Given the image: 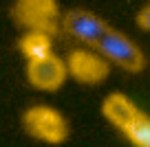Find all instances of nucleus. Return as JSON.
<instances>
[{
    "instance_id": "obj_2",
    "label": "nucleus",
    "mask_w": 150,
    "mask_h": 147,
    "mask_svg": "<svg viewBox=\"0 0 150 147\" xmlns=\"http://www.w3.org/2000/svg\"><path fill=\"white\" fill-rule=\"evenodd\" d=\"M95 51L108 62L115 64L119 68L128 70V73H139L146 64V57L141 53V48L130 40L128 35H124L117 29H110L102 35V40L95 44Z\"/></svg>"
},
{
    "instance_id": "obj_5",
    "label": "nucleus",
    "mask_w": 150,
    "mask_h": 147,
    "mask_svg": "<svg viewBox=\"0 0 150 147\" xmlns=\"http://www.w3.org/2000/svg\"><path fill=\"white\" fill-rule=\"evenodd\" d=\"M27 77L38 90H57L64 83V79L69 77V68H66V62L53 53L42 60L29 62Z\"/></svg>"
},
{
    "instance_id": "obj_9",
    "label": "nucleus",
    "mask_w": 150,
    "mask_h": 147,
    "mask_svg": "<svg viewBox=\"0 0 150 147\" xmlns=\"http://www.w3.org/2000/svg\"><path fill=\"white\" fill-rule=\"evenodd\" d=\"M137 22H139L141 29H146V31H150V5L144 7V9L139 11V15H137Z\"/></svg>"
},
{
    "instance_id": "obj_8",
    "label": "nucleus",
    "mask_w": 150,
    "mask_h": 147,
    "mask_svg": "<svg viewBox=\"0 0 150 147\" xmlns=\"http://www.w3.org/2000/svg\"><path fill=\"white\" fill-rule=\"evenodd\" d=\"M20 51L27 57V62H35L42 57L53 55V44L47 31H29L27 35L20 40Z\"/></svg>"
},
{
    "instance_id": "obj_7",
    "label": "nucleus",
    "mask_w": 150,
    "mask_h": 147,
    "mask_svg": "<svg viewBox=\"0 0 150 147\" xmlns=\"http://www.w3.org/2000/svg\"><path fill=\"white\" fill-rule=\"evenodd\" d=\"M18 15L24 24L31 27V31H44L55 18V2L53 0H20Z\"/></svg>"
},
{
    "instance_id": "obj_6",
    "label": "nucleus",
    "mask_w": 150,
    "mask_h": 147,
    "mask_svg": "<svg viewBox=\"0 0 150 147\" xmlns=\"http://www.w3.org/2000/svg\"><path fill=\"white\" fill-rule=\"evenodd\" d=\"M69 75L82 83H99L108 75V62L97 51H75L66 62Z\"/></svg>"
},
{
    "instance_id": "obj_4",
    "label": "nucleus",
    "mask_w": 150,
    "mask_h": 147,
    "mask_svg": "<svg viewBox=\"0 0 150 147\" xmlns=\"http://www.w3.org/2000/svg\"><path fill=\"white\" fill-rule=\"evenodd\" d=\"M62 24L69 31V35H73L75 40H80L86 46H93V48L102 40V35L108 31V24L99 15L91 13V11H84V9L69 11L64 15V20H62Z\"/></svg>"
},
{
    "instance_id": "obj_1",
    "label": "nucleus",
    "mask_w": 150,
    "mask_h": 147,
    "mask_svg": "<svg viewBox=\"0 0 150 147\" xmlns=\"http://www.w3.org/2000/svg\"><path fill=\"white\" fill-rule=\"evenodd\" d=\"M102 110L104 116L135 147H150V116L141 112L128 97L119 92L106 97Z\"/></svg>"
},
{
    "instance_id": "obj_3",
    "label": "nucleus",
    "mask_w": 150,
    "mask_h": 147,
    "mask_svg": "<svg viewBox=\"0 0 150 147\" xmlns=\"http://www.w3.org/2000/svg\"><path fill=\"white\" fill-rule=\"evenodd\" d=\"M22 125L33 138L49 145H60L69 136V123L51 106H31L22 114Z\"/></svg>"
}]
</instances>
